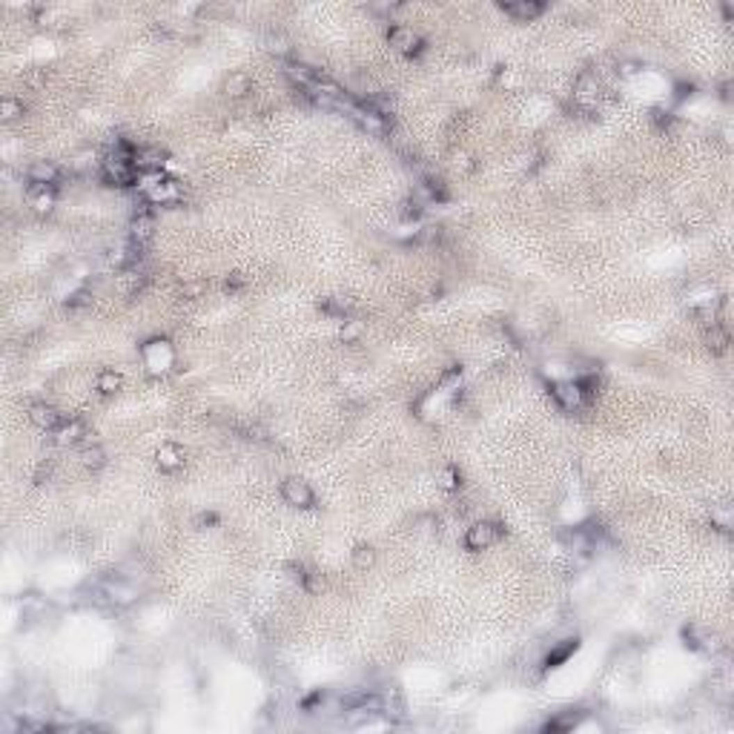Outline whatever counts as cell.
Instances as JSON below:
<instances>
[{
  "label": "cell",
  "mask_w": 734,
  "mask_h": 734,
  "mask_svg": "<svg viewBox=\"0 0 734 734\" xmlns=\"http://www.w3.org/2000/svg\"><path fill=\"white\" fill-rule=\"evenodd\" d=\"M29 201H32V207H35L38 212H49L52 204H55L52 193H46V186H35V189H32V196H29Z\"/></svg>",
  "instance_id": "21"
},
{
  "label": "cell",
  "mask_w": 734,
  "mask_h": 734,
  "mask_svg": "<svg viewBox=\"0 0 734 734\" xmlns=\"http://www.w3.org/2000/svg\"><path fill=\"white\" fill-rule=\"evenodd\" d=\"M95 388H98L101 393H115L118 388H121V373H115V370H101L98 378H95Z\"/></svg>",
  "instance_id": "19"
},
{
  "label": "cell",
  "mask_w": 734,
  "mask_h": 734,
  "mask_svg": "<svg viewBox=\"0 0 734 734\" xmlns=\"http://www.w3.org/2000/svg\"><path fill=\"white\" fill-rule=\"evenodd\" d=\"M3 118L6 121H15L17 115H23V101H17V98H3Z\"/></svg>",
  "instance_id": "22"
},
{
  "label": "cell",
  "mask_w": 734,
  "mask_h": 734,
  "mask_svg": "<svg viewBox=\"0 0 734 734\" xmlns=\"http://www.w3.org/2000/svg\"><path fill=\"white\" fill-rule=\"evenodd\" d=\"M728 342H731L728 330L720 327V324H712V330L705 333V344H708V350H712V353H726L728 350Z\"/></svg>",
  "instance_id": "17"
},
{
  "label": "cell",
  "mask_w": 734,
  "mask_h": 734,
  "mask_svg": "<svg viewBox=\"0 0 734 734\" xmlns=\"http://www.w3.org/2000/svg\"><path fill=\"white\" fill-rule=\"evenodd\" d=\"M155 459H158V468L167 470V473H175L178 468H184V451H181L178 445H173V442L161 445L158 454H155Z\"/></svg>",
  "instance_id": "13"
},
{
  "label": "cell",
  "mask_w": 734,
  "mask_h": 734,
  "mask_svg": "<svg viewBox=\"0 0 734 734\" xmlns=\"http://www.w3.org/2000/svg\"><path fill=\"white\" fill-rule=\"evenodd\" d=\"M388 40H390L393 49L405 52V55H413V52L422 49V38L410 26H401V23H396V26L388 29Z\"/></svg>",
  "instance_id": "7"
},
{
  "label": "cell",
  "mask_w": 734,
  "mask_h": 734,
  "mask_svg": "<svg viewBox=\"0 0 734 734\" xmlns=\"http://www.w3.org/2000/svg\"><path fill=\"white\" fill-rule=\"evenodd\" d=\"M685 646L700 648V651H720V637L717 634H703L697 628H689V631H685Z\"/></svg>",
  "instance_id": "14"
},
{
  "label": "cell",
  "mask_w": 734,
  "mask_h": 734,
  "mask_svg": "<svg viewBox=\"0 0 734 734\" xmlns=\"http://www.w3.org/2000/svg\"><path fill=\"white\" fill-rule=\"evenodd\" d=\"M152 230H155V221L150 216H135L132 224H129V235H132V241H138V244H144L147 239H152Z\"/></svg>",
  "instance_id": "16"
},
{
  "label": "cell",
  "mask_w": 734,
  "mask_h": 734,
  "mask_svg": "<svg viewBox=\"0 0 734 734\" xmlns=\"http://www.w3.org/2000/svg\"><path fill=\"white\" fill-rule=\"evenodd\" d=\"M29 422L35 424V428L40 431H58L61 428V413L52 408V405H46V401H38V405L29 408Z\"/></svg>",
  "instance_id": "8"
},
{
  "label": "cell",
  "mask_w": 734,
  "mask_h": 734,
  "mask_svg": "<svg viewBox=\"0 0 734 734\" xmlns=\"http://www.w3.org/2000/svg\"><path fill=\"white\" fill-rule=\"evenodd\" d=\"M551 396L557 399V405L562 410H580L582 401H585V393H582L580 382H554L551 385Z\"/></svg>",
  "instance_id": "6"
},
{
  "label": "cell",
  "mask_w": 734,
  "mask_h": 734,
  "mask_svg": "<svg viewBox=\"0 0 734 734\" xmlns=\"http://www.w3.org/2000/svg\"><path fill=\"white\" fill-rule=\"evenodd\" d=\"M342 712H362V715H378L385 712V700L373 692H350L339 700Z\"/></svg>",
  "instance_id": "1"
},
{
  "label": "cell",
  "mask_w": 734,
  "mask_h": 734,
  "mask_svg": "<svg viewBox=\"0 0 734 734\" xmlns=\"http://www.w3.org/2000/svg\"><path fill=\"white\" fill-rule=\"evenodd\" d=\"M571 651H577V640H568L562 648H557V651L548 657V666H557V662H562V660H565L568 654H571Z\"/></svg>",
  "instance_id": "26"
},
{
  "label": "cell",
  "mask_w": 734,
  "mask_h": 734,
  "mask_svg": "<svg viewBox=\"0 0 734 734\" xmlns=\"http://www.w3.org/2000/svg\"><path fill=\"white\" fill-rule=\"evenodd\" d=\"M81 436H86V428H83V422H78V419L61 422V428L55 431V442L58 445H75Z\"/></svg>",
  "instance_id": "15"
},
{
  "label": "cell",
  "mask_w": 734,
  "mask_h": 734,
  "mask_svg": "<svg viewBox=\"0 0 734 734\" xmlns=\"http://www.w3.org/2000/svg\"><path fill=\"white\" fill-rule=\"evenodd\" d=\"M144 196L152 204H175V201H181V184L175 178H163L161 184H155L152 189H147Z\"/></svg>",
  "instance_id": "9"
},
{
  "label": "cell",
  "mask_w": 734,
  "mask_h": 734,
  "mask_svg": "<svg viewBox=\"0 0 734 734\" xmlns=\"http://www.w3.org/2000/svg\"><path fill=\"white\" fill-rule=\"evenodd\" d=\"M496 539H500V528H496L493 522H473L465 531V548L468 551H485V548L493 545Z\"/></svg>",
  "instance_id": "2"
},
{
  "label": "cell",
  "mask_w": 734,
  "mask_h": 734,
  "mask_svg": "<svg viewBox=\"0 0 734 734\" xmlns=\"http://www.w3.org/2000/svg\"><path fill=\"white\" fill-rule=\"evenodd\" d=\"M712 525H715L717 531H728V528H731V511H728V508H717V511L712 513Z\"/></svg>",
  "instance_id": "24"
},
{
  "label": "cell",
  "mask_w": 734,
  "mask_h": 734,
  "mask_svg": "<svg viewBox=\"0 0 734 734\" xmlns=\"http://www.w3.org/2000/svg\"><path fill=\"white\" fill-rule=\"evenodd\" d=\"M281 496H284V502L293 505V508H313V502H316L310 485H307L304 479H284L281 482Z\"/></svg>",
  "instance_id": "4"
},
{
  "label": "cell",
  "mask_w": 734,
  "mask_h": 734,
  "mask_svg": "<svg viewBox=\"0 0 734 734\" xmlns=\"http://www.w3.org/2000/svg\"><path fill=\"white\" fill-rule=\"evenodd\" d=\"M600 98H603V83H600V78H597L594 72L580 75L577 89H574V101H577L580 106L594 109V106L600 104Z\"/></svg>",
  "instance_id": "5"
},
{
  "label": "cell",
  "mask_w": 734,
  "mask_h": 734,
  "mask_svg": "<svg viewBox=\"0 0 734 734\" xmlns=\"http://www.w3.org/2000/svg\"><path fill=\"white\" fill-rule=\"evenodd\" d=\"M250 78L244 75V72H235V75H230L227 81H224V92L227 95H232V98H241V95H247L250 92Z\"/></svg>",
  "instance_id": "18"
},
{
  "label": "cell",
  "mask_w": 734,
  "mask_h": 734,
  "mask_svg": "<svg viewBox=\"0 0 734 734\" xmlns=\"http://www.w3.org/2000/svg\"><path fill=\"white\" fill-rule=\"evenodd\" d=\"M26 178H29V184H35V186H52V184H58V178H61V170L55 167V163H49V161H35V163H29Z\"/></svg>",
  "instance_id": "10"
},
{
  "label": "cell",
  "mask_w": 734,
  "mask_h": 734,
  "mask_svg": "<svg viewBox=\"0 0 734 734\" xmlns=\"http://www.w3.org/2000/svg\"><path fill=\"white\" fill-rule=\"evenodd\" d=\"M104 594L112 603H118V605H129L138 597V588L132 582H127V580H106L104 582Z\"/></svg>",
  "instance_id": "11"
},
{
  "label": "cell",
  "mask_w": 734,
  "mask_h": 734,
  "mask_svg": "<svg viewBox=\"0 0 734 734\" xmlns=\"http://www.w3.org/2000/svg\"><path fill=\"white\" fill-rule=\"evenodd\" d=\"M500 9L508 17H513V20H534L536 15L545 12V3H536V0H519V3H502Z\"/></svg>",
  "instance_id": "12"
},
{
  "label": "cell",
  "mask_w": 734,
  "mask_h": 734,
  "mask_svg": "<svg viewBox=\"0 0 734 734\" xmlns=\"http://www.w3.org/2000/svg\"><path fill=\"white\" fill-rule=\"evenodd\" d=\"M135 178H138L135 163L118 161V158H106V161H104V181H106L109 186H132Z\"/></svg>",
  "instance_id": "3"
},
{
  "label": "cell",
  "mask_w": 734,
  "mask_h": 734,
  "mask_svg": "<svg viewBox=\"0 0 734 734\" xmlns=\"http://www.w3.org/2000/svg\"><path fill=\"white\" fill-rule=\"evenodd\" d=\"M81 462H83V468H101V465L106 462L104 447H98V445L83 447V451H81Z\"/></svg>",
  "instance_id": "20"
},
{
  "label": "cell",
  "mask_w": 734,
  "mask_h": 734,
  "mask_svg": "<svg viewBox=\"0 0 734 734\" xmlns=\"http://www.w3.org/2000/svg\"><path fill=\"white\" fill-rule=\"evenodd\" d=\"M359 336H362V321L350 319V321L342 324V339H344V342H356Z\"/></svg>",
  "instance_id": "23"
},
{
  "label": "cell",
  "mask_w": 734,
  "mask_h": 734,
  "mask_svg": "<svg viewBox=\"0 0 734 734\" xmlns=\"http://www.w3.org/2000/svg\"><path fill=\"white\" fill-rule=\"evenodd\" d=\"M459 485H462L459 473H456L454 468H445V470H442V488H445V490H456Z\"/></svg>",
  "instance_id": "25"
},
{
  "label": "cell",
  "mask_w": 734,
  "mask_h": 734,
  "mask_svg": "<svg viewBox=\"0 0 734 734\" xmlns=\"http://www.w3.org/2000/svg\"><path fill=\"white\" fill-rule=\"evenodd\" d=\"M353 562H356L359 568L370 565V562H373V551H370V548H356V551H353Z\"/></svg>",
  "instance_id": "27"
},
{
  "label": "cell",
  "mask_w": 734,
  "mask_h": 734,
  "mask_svg": "<svg viewBox=\"0 0 734 734\" xmlns=\"http://www.w3.org/2000/svg\"><path fill=\"white\" fill-rule=\"evenodd\" d=\"M86 301H89V296H86V293H75L72 298H69V304H72V307H81V304H86Z\"/></svg>",
  "instance_id": "28"
}]
</instances>
